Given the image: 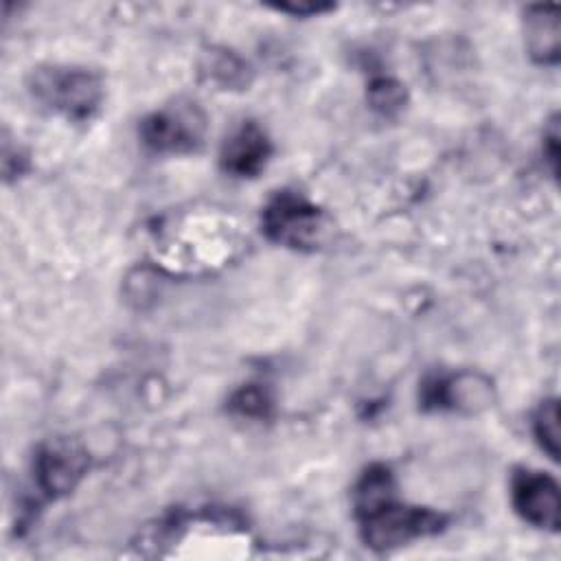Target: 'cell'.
<instances>
[{
	"label": "cell",
	"mask_w": 561,
	"mask_h": 561,
	"mask_svg": "<svg viewBox=\"0 0 561 561\" xmlns=\"http://www.w3.org/2000/svg\"><path fill=\"white\" fill-rule=\"evenodd\" d=\"M355 515L366 546L390 550L419 537H430L445 526V515L405 506L394 500V480L383 465L368 467L353 493Z\"/></svg>",
	"instance_id": "obj_1"
},
{
	"label": "cell",
	"mask_w": 561,
	"mask_h": 561,
	"mask_svg": "<svg viewBox=\"0 0 561 561\" xmlns=\"http://www.w3.org/2000/svg\"><path fill=\"white\" fill-rule=\"evenodd\" d=\"M31 94L50 112L72 121L90 118L101 103V81L94 72L70 66H46L31 75Z\"/></svg>",
	"instance_id": "obj_2"
},
{
	"label": "cell",
	"mask_w": 561,
	"mask_h": 561,
	"mask_svg": "<svg viewBox=\"0 0 561 561\" xmlns=\"http://www.w3.org/2000/svg\"><path fill=\"white\" fill-rule=\"evenodd\" d=\"M263 232L287 248L313 250L327 232L324 213L294 191H278L263 208Z\"/></svg>",
	"instance_id": "obj_3"
},
{
	"label": "cell",
	"mask_w": 561,
	"mask_h": 561,
	"mask_svg": "<svg viewBox=\"0 0 561 561\" xmlns=\"http://www.w3.org/2000/svg\"><path fill=\"white\" fill-rule=\"evenodd\" d=\"M206 131V118L195 103L171 105L147 116L140 125L142 142L160 153L193 151Z\"/></svg>",
	"instance_id": "obj_4"
},
{
	"label": "cell",
	"mask_w": 561,
	"mask_h": 561,
	"mask_svg": "<svg viewBox=\"0 0 561 561\" xmlns=\"http://www.w3.org/2000/svg\"><path fill=\"white\" fill-rule=\"evenodd\" d=\"M85 469H88L85 451L68 438H57L42 445L33 462L35 482L48 497H59L70 493L83 478Z\"/></svg>",
	"instance_id": "obj_5"
},
{
	"label": "cell",
	"mask_w": 561,
	"mask_h": 561,
	"mask_svg": "<svg viewBox=\"0 0 561 561\" xmlns=\"http://www.w3.org/2000/svg\"><path fill=\"white\" fill-rule=\"evenodd\" d=\"M511 500L519 517L528 524L537 528L559 530L561 500L554 478L541 471L519 469L511 480Z\"/></svg>",
	"instance_id": "obj_6"
},
{
	"label": "cell",
	"mask_w": 561,
	"mask_h": 561,
	"mask_svg": "<svg viewBox=\"0 0 561 561\" xmlns=\"http://www.w3.org/2000/svg\"><path fill=\"white\" fill-rule=\"evenodd\" d=\"M493 401V386L486 377L476 373H460L454 377H432L421 386L423 408L478 412Z\"/></svg>",
	"instance_id": "obj_7"
},
{
	"label": "cell",
	"mask_w": 561,
	"mask_h": 561,
	"mask_svg": "<svg viewBox=\"0 0 561 561\" xmlns=\"http://www.w3.org/2000/svg\"><path fill=\"white\" fill-rule=\"evenodd\" d=\"M272 142L267 134L252 121L237 127L221 147V169L234 178H254L267 164Z\"/></svg>",
	"instance_id": "obj_8"
},
{
	"label": "cell",
	"mask_w": 561,
	"mask_h": 561,
	"mask_svg": "<svg viewBox=\"0 0 561 561\" xmlns=\"http://www.w3.org/2000/svg\"><path fill=\"white\" fill-rule=\"evenodd\" d=\"M526 48L530 57L539 64H557L559 61V15L557 7L539 4L526 11L524 20Z\"/></svg>",
	"instance_id": "obj_9"
},
{
	"label": "cell",
	"mask_w": 561,
	"mask_h": 561,
	"mask_svg": "<svg viewBox=\"0 0 561 561\" xmlns=\"http://www.w3.org/2000/svg\"><path fill=\"white\" fill-rule=\"evenodd\" d=\"M533 432L552 460L559 458V405L557 399L541 401L533 416Z\"/></svg>",
	"instance_id": "obj_10"
},
{
	"label": "cell",
	"mask_w": 561,
	"mask_h": 561,
	"mask_svg": "<svg viewBox=\"0 0 561 561\" xmlns=\"http://www.w3.org/2000/svg\"><path fill=\"white\" fill-rule=\"evenodd\" d=\"M270 408H272V401L261 386H245L237 390L230 399V410L248 419H263L267 416Z\"/></svg>",
	"instance_id": "obj_11"
},
{
	"label": "cell",
	"mask_w": 561,
	"mask_h": 561,
	"mask_svg": "<svg viewBox=\"0 0 561 561\" xmlns=\"http://www.w3.org/2000/svg\"><path fill=\"white\" fill-rule=\"evenodd\" d=\"M370 105L381 114H392L403 107L405 103V90L394 79H377L370 83L368 90Z\"/></svg>",
	"instance_id": "obj_12"
},
{
	"label": "cell",
	"mask_w": 561,
	"mask_h": 561,
	"mask_svg": "<svg viewBox=\"0 0 561 561\" xmlns=\"http://www.w3.org/2000/svg\"><path fill=\"white\" fill-rule=\"evenodd\" d=\"M543 156L550 162V171L557 175V162H559V127H557V118H552L548 129L543 131Z\"/></svg>",
	"instance_id": "obj_13"
},
{
	"label": "cell",
	"mask_w": 561,
	"mask_h": 561,
	"mask_svg": "<svg viewBox=\"0 0 561 561\" xmlns=\"http://www.w3.org/2000/svg\"><path fill=\"white\" fill-rule=\"evenodd\" d=\"M276 9L302 18V15H318V13L331 11L333 4H324V2H298V4H296V2H294V4H278Z\"/></svg>",
	"instance_id": "obj_14"
}]
</instances>
